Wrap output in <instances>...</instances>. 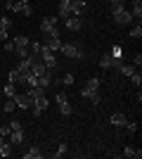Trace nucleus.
Instances as JSON below:
<instances>
[{"label": "nucleus", "instance_id": "412c9836", "mask_svg": "<svg viewBox=\"0 0 142 159\" xmlns=\"http://www.w3.org/2000/svg\"><path fill=\"white\" fill-rule=\"evenodd\" d=\"M17 71H19V74H26V71H31V60H28V57H24V60H21L19 64H17Z\"/></svg>", "mask_w": 142, "mask_h": 159}, {"label": "nucleus", "instance_id": "f3484780", "mask_svg": "<svg viewBox=\"0 0 142 159\" xmlns=\"http://www.w3.org/2000/svg\"><path fill=\"white\" fill-rule=\"evenodd\" d=\"M7 83H14V86H17V83H24V76H21L17 69H12V71L7 74Z\"/></svg>", "mask_w": 142, "mask_h": 159}, {"label": "nucleus", "instance_id": "f03ea898", "mask_svg": "<svg viewBox=\"0 0 142 159\" xmlns=\"http://www.w3.org/2000/svg\"><path fill=\"white\" fill-rule=\"evenodd\" d=\"M81 98L90 100L93 105H100V79H90L85 88L81 90Z\"/></svg>", "mask_w": 142, "mask_h": 159}, {"label": "nucleus", "instance_id": "c9c22d12", "mask_svg": "<svg viewBox=\"0 0 142 159\" xmlns=\"http://www.w3.org/2000/svg\"><path fill=\"white\" fill-rule=\"evenodd\" d=\"M10 38V36H7V31H2V29H0V40H7Z\"/></svg>", "mask_w": 142, "mask_h": 159}, {"label": "nucleus", "instance_id": "9b49d317", "mask_svg": "<svg viewBox=\"0 0 142 159\" xmlns=\"http://www.w3.org/2000/svg\"><path fill=\"white\" fill-rule=\"evenodd\" d=\"M12 43H14V52H17V50H26L31 40H28V36H17V38H12Z\"/></svg>", "mask_w": 142, "mask_h": 159}, {"label": "nucleus", "instance_id": "0eeeda50", "mask_svg": "<svg viewBox=\"0 0 142 159\" xmlns=\"http://www.w3.org/2000/svg\"><path fill=\"white\" fill-rule=\"evenodd\" d=\"M64 26H67V31H81V26H83V19L81 17H67L64 19Z\"/></svg>", "mask_w": 142, "mask_h": 159}, {"label": "nucleus", "instance_id": "9d476101", "mask_svg": "<svg viewBox=\"0 0 142 159\" xmlns=\"http://www.w3.org/2000/svg\"><path fill=\"white\" fill-rule=\"evenodd\" d=\"M126 121H128V116H126V114H121V112H116V114H111V116H109V124H111V126H126Z\"/></svg>", "mask_w": 142, "mask_h": 159}, {"label": "nucleus", "instance_id": "dca6fc26", "mask_svg": "<svg viewBox=\"0 0 142 159\" xmlns=\"http://www.w3.org/2000/svg\"><path fill=\"white\" fill-rule=\"evenodd\" d=\"M57 105H59V112H62V116H71L74 107H71V102H69V100H62V102H57Z\"/></svg>", "mask_w": 142, "mask_h": 159}, {"label": "nucleus", "instance_id": "72a5a7b5", "mask_svg": "<svg viewBox=\"0 0 142 159\" xmlns=\"http://www.w3.org/2000/svg\"><path fill=\"white\" fill-rule=\"evenodd\" d=\"M142 64V55H135V57H133V66H140Z\"/></svg>", "mask_w": 142, "mask_h": 159}, {"label": "nucleus", "instance_id": "e433bc0d", "mask_svg": "<svg viewBox=\"0 0 142 159\" xmlns=\"http://www.w3.org/2000/svg\"><path fill=\"white\" fill-rule=\"evenodd\" d=\"M0 147H5V135H0Z\"/></svg>", "mask_w": 142, "mask_h": 159}, {"label": "nucleus", "instance_id": "ea45409f", "mask_svg": "<svg viewBox=\"0 0 142 159\" xmlns=\"http://www.w3.org/2000/svg\"><path fill=\"white\" fill-rule=\"evenodd\" d=\"M10 2H19V0H10Z\"/></svg>", "mask_w": 142, "mask_h": 159}, {"label": "nucleus", "instance_id": "6e6552de", "mask_svg": "<svg viewBox=\"0 0 142 159\" xmlns=\"http://www.w3.org/2000/svg\"><path fill=\"white\" fill-rule=\"evenodd\" d=\"M14 102H17V107H21V109H31V95L28 93H17L14 95Z\"/></svg>", "mask_w": 142, "mask_h": 159}, {"label": "nucleus", "instance_id": "2eb2a0df", "mask_svg": "<svg viewBox=\"0 0 142 159\" xmlns=\"http://www.w3.org/2000/svg\"><path fill=\"white\" fill-rule=\"evenodd\" d=\"M83 10H85V0H76V2H71V14H74V17H81Z\"/></svg>", "mask_w": 142, "mask_h": 159}, {"label": "nucleus", "instance_id": "58836bf2", "mask_svg": "<svg viewBox=\"0 0 142 159\" xmlns=\"http://www.w3.org/2000/svg\"><path fill=\"white\" fill-rule=\"evenodd\" d=\"M19 2H31V0H19Z\"/></svg>", "mask_w": 142, "mask_h": 159}, {"label": "nucleus", "instance_id": "c85d7f7f", "mask_svg": "<svg viewBox=\"0 0 142 159\" xmlns=\"http://www.w3.org/2000/svg\"><path fill=\"white\" fill-rule=\"evenodd\" d=\"M130 83H133V86H135V88H140L142 86V76H140V74H133V76H130Z\"/></svg>", "mask_w": 142, "mask_h": 159}, {"label": "nucleus", "instance_id": "a19ab883", "mask_svg": "<svg viewBox=\"0 0 142 159\" xmlns=\"http://www.w3.org/2000/svg\"><path fill=\"white\" fill-rule=\"evenodd\" d=\"M71 2H76V0H71Z\"/></svg>", "mask_w": 142, "mask_h": 159}, {"label": "nucleus", "instance_id": "4be33fe9", "mask_svg": "<svg viewBox=\"0 0 142 159\" xmlns=\"http://www.w3.org/2000/svg\"><path fill=\"white\" fill-rule=\"evenodd\" d=\"M2 93H5V98H14V95H17V86H14V83H5V86H2Z\"/></svg>", "mask_w": 142, "mask_h": 159}, {"label": "nucleus", "instance_id": "2f4dec72", "mask_svg": "<svg viewBox=\"0 0 142 159\" xmlns=\"http://www.w3.org/2000/svg\"><path fill=\"white\" fill-rule=\"evenodd\" d=\"M10 133H12V131H10V124H5V126H0V135H5V138H7Z\"/></svg>", "mask_w": 142, "mask_h": 159}, {"label": "nucleus", "instance_id": "f257e3e1", "mask_svg": "<svg viewBox=\"0 0 142 159\" xmlns=\"http://www.w3.org/2000/svg\"><path fill=\"white\" fill-rule=\"evenodd\" d=\"M111 14H114V21L118 26H128L130 21H133V14L126 10L123 2H114V5H111Z\"/></svg>", "mask_w": 142, "mask_h": 159}, {"label": "nucleus", "instance_id": "7ed1b4c3", "mask_svg": "<svg viewBox=\"0 0 142 159\" xmlns=\"http://www.w3.org/2000/svg\"><path fill=\"white\" fill-rule=\"evenodd\" d=\"M62 55L64 57H71V60H83V50L78 43H62Z\"/></svg>", "mask_w": 142, "mask_h": 159}, {"label": "nucleus", "instance_id": "4c0bfd02", "mask_svg": "<svg viewBox=\"0 0 142 159\" xmlns=\"http://www.w3.org/2000/svg\"><path fill=\"white\" fill-rule=\"evenodd\" d=\"M109 2H111V5H114V2H123V0H109Z\"/></svg>", "mask_w": 142, "mask_h": 159}, {"label": "nucleus", "instance_id": "aec40b11", "mask_svg": "<svg viewBox=\"0 0 142 159\" xmlns=\"http://www.w3.org/2000/svg\"><path fill=\"white\" fill-rule=\"evenodd\" d=\"M100 66H102V69H114V62H111V55H102V57H100Z\"/></svg>", "mask_w": 142, "mask_h": 159}, {"label": "nucleus", "instance_id": "393cba45", "mask_svg": "<svg viewBox=\"0 0 142 159\" xmlns=\"http://www.w3.org/2000/svg\"><path fill=\"white\" fill-rule=\"evenodd\" d=\"M67 150H69V145H67V143H62V145L57 147V152H54L52 157H54V159H59V157H64V154H67Z\"/></svg>", "mask_w": 142, "mask_h": 159}, {"label": "nucleus", "instance_id": "7c9ffc66", "mask_svg": "<svg viewBox=\"0 0 142 159\" xmlns=\"http://www.w3.org/2000/svg\"><path fill=\"white\" fill-rule=\"evenodd\" d=\"M126 128L128 133H137V121H126Z\"/></svg>", "mask_w": 142, "mask_h": 159}, {"label": "nucleus", "instance_id": "ddd939ff", "mask_svg": "<svg viewBox=\"0 0 142 159\" xmlns=\"http://www.w3.org/2000/svg\"><path fill=\"white\" fill-rule=\"evenodd\" d=\"M121 154H123V157H128V159H140L142 157V152H140V150H135L133 145H126Z\"/></svg>", "mask_w": 142, "mask_h": 159}, {"label": "nucleus", "instance_id": "20e7f679", "mask_svg": "<svg viewBox=\"0 0 142 159\" xmlns=\"http://www.w3.org/2000/svg\"><path fill=\"white\" fill-rule=\"evenodd\" d=\"M47 107H50V102H47V98H45L43 93H41V95H36V98H33V102H31V109H33V114H36V116H41V114L45 112Z\"/></svg>", "mask_w": 142, "mask_h": 159}, {"label": "nucleus", "instance_id": "b1692460", "mask_svg": "<svg viewBox=\"0 0 142 159\" xmlns=\"http://www.w3.org/2000/svg\"><path fill=\"white\" fill-rule=\"evenodd\" d=\"M14 107H17V102H14V98H5V105H2V109H5V114L14 112Z\"/></svg>", "mask_w": 142, "mask_h": 159}, {"label": "nucleus", "instance_id": "4468645a", "mask_svg": "<svg viewBox=\"0 0 142 159\" xmlns=\"http://www.w3.org/2000/svg\"><path fill=\"white\" fill-rule=\"evenodd\" d=\"M24 159H43V152H41V147H38V145L28 147L26 152H24Z\"/></svg>", "mask_w": 142, "mask_h": 159}, {"label": "nucleus", "instance_id": "f8f14e48", "mask_svg": "<svg viewBox=\"0 0 142 159\" xmlns=\"http://www.w3.org/2000/svg\"><path fill=\"white\" fill-rule=\"evenodd\" d=\"M128 12L133 14V19L140 21V19H142V0H133V5H130Z\"/></svg>", "mask_w": 142, "mask_h": 159}, {"label": "nucleus", "instance_id": "a878e982", "mask_svg": "<svg viewBox=\"0 0 142 159\" xmlns=\"http://www.w3.org/2000/svg\"><path fill=\"white\" fill-rule=\"evenodd\" d=\"M130 38H142V26H140V21H137V26L130 29Z\"/></svg>", "mask_w": 142, "mask_h": 159}, {"label": "nucleus", "instance_id": "a211bd4d", "mask_svg": "<svg viewBox=\"0 0 142 159\" xmlns=\"http://www.w3.org/2000/svg\"><path fill=\"white\" fill-rule=\"evenodd\" d=\"M10 143L12 145H21L24 143V131H12L10 133Z\"/></svg>", "mask_w": 142, "mask_h": 159}, {"label": "nucleus", "instance_id": "473e14b6", "mask_svg": "<svg viewBox=\"0 0 142 159\" xmlns=\"http://www.w3.org/2000/svg\"><path fill=\"white\" fill-rule=\"evenodd\" d=\"M5 50H7V52H14V43H12V40H5Z\"/></svg>", "mask_w": 142, "mask_h": 159}, {"label": "nucleus", "instance_id": "6ab92c4d", "mask_svg": "<svg viewBox=\"0 0 142 159\" xmlns=\"http://www.w3.org/2000/svg\"><path fill=\"white\" fill-rule=\"evenodd\" d=\"M135 71H137V66L133 64H118V74H123V76H133Z\"/></svg>", "mask_w": 142, "mask_h": 159}, {"label": "nucleus", "instance_id": "5701e85b", "mask_svg": "<svg viewBox=\"0 0 142 159\" xmlns=\"http://www.w3.org/2000/svg\"><path fill=\"white\" fill-rule=\"evenodd\" d=\"M45 48H50V50L54 52V50H59V48H62V40H59V38H47Z\"/></svg>", "mask_w": 142, "mask_h": 159}, {"label": "nucleus", "instance_id": "cd10ccee", "mask_svg": "<svg viewBox=\"0 0 142 159\" xmlns=\"http://www.w3.org/2000/svg\"><path fill=\"white\" fill-rule=\"evenodd\" d=\"M0 29H2V31H10V29H12V19L2 17V19H0Z\"/></svg>", "mask_w": 142, "mask_h": 159}, {"label": "nucleus", "instance_id": "39448f33", "mask_svg": "<svg viewBox=\"0 0 142 159\" xmlns=\"http://www.w3.org/2000/svg\"><path fill=\"white\" fill-rule=\"evenodd\" d=\"M41 60H43V64L47 66V69H57V60H54V52L50 50V48H45V45H41Z\"/></svg>", "mask_w": 142, "mask_h": 159}, {"label": "nucleus", "instance_id": "c756f323", "mask_svg": "<svg viewBox=\"0 0 142 159\" xmlns=\"http://www.w3.org/2000/svg\"><path fill=\"white\" fill-rule=\"evenodd\" d=\"M74 74H64V76H62V83H64V86H74Z\"/></svg>", "mask_w": 142, "mask_h": 159}, {"label": "nucleus", "instance_id": "1a4fd4ad", "mask_svg": "<svg viewBox=\"0 0 142 159\" xmlns=\"http://www.w3.org/2000/svg\"><path fill=\"white\" fill-rule=\"evenodd\" d=\"M109 55H111V62H114V69H118V64H123V48L114 45L111 50H109Z\"/></svg>", "mask_w": 142, "mask_h": 159}, {"label": "nucleus", "instance_id": "79ce46f5", "mask_svg": "<svg viewBox=\"0 0 142 159\" xmlns=\"http://www.w3.org/2000/svg\"><path fill=\"white\" fill-rule=\"evenodd\" d=\"M107 2H109V0H107Z\"/></svg>", "mask_w": 142, "mask_h": 159}, {"label": "nucleus", "instance_id": "bb28decb", "mask_svg": "<svg viewBox=\"0 0 142 159\" xmlns=\"http://www.w3.org/2000/svg\"><path fill=\"white\" fill-rule=\"evenodd\" d=\"M0 157H12V145L5 143V147H0Z\"/></svg>", "mask_w": 142, "mask_h": 159}, {"label": "nucleus", "instance_id": "423d86ee", "mask_svg": "<svg viewBox=\"0 0 142 159\" xmlns=\"http://www.w3.org/2000/svg\"><path fill=\"white\" fill-rule=\"evenodd\" d=\"M57 21H59V17H45V19L41 21V31L47 36L50 31H54V29H57Z\"/></svg>", "mask_w": 142, "mask_h": 159}, {"label": "nucleus", "instance_id": "f704fd0d", "mask_svg": "<svg viewBox=\"0 0 142 159\" xmlns=\"http://www.w3.org/2000/svg\"><path fill=\"white\" fill-rule=\"evenodd\" d=\"M47 38H59V31H57V29H54V31H50V33H47Z\"/></svg>", "mask_w": 142, "mask_h": 159}]
</instances>
